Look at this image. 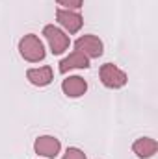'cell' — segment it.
<instances>
[{
	"label": "cell",
	"mask_w": 158,
	"mask_h": 159,
	"mask_svg": "<svg viewBox=\"0 0 158 159\" xmlns=\"http://www.w3.org/2000/svg\"><path fill=\"white\" fill-rule=\"evenodd\" d=\"M56 20L60 22V26H63L69 34H77L80 32L82 24H84V19L82 15L77 11H71V9H58L56 11Z\"/></svg>",
	"instance_id": "cell-6"
},
{
	"label": "cell",
	"mask_w": 158,
	"mask_h": 159,
	"mask_svg": "<svg viewBox=\"0 0 158 159\" xmlns=\"http://www.w3.org/2000/svg\"><path fill=\"white\" fill-rule=\"evenodd\" d=\"M62 91H63L65 96H69V98H80V96H84L86 91H87V81L82 78V76H69V78L63 80Z\"/></svg>",
	"instance_id": "cell-7"
},
{
	"label": "cell",
	"mask_w": 158,
	"mask_h": 159,
	"mask_svg": "<svg viewBox=\"0 0 158 159\" xmlns=\"http://www.w3.org/2000/svg\"><path fill=\"white\" fill-rule=\"evenodd\" d=\"M75 48H77L78 52H82L86 57H89V59L101 57L102 52H104V44H102V41L99 39L97 35H91V34L78 37V39L75 41Z\"/></svg>",
	"instance_id": "cell-4"
},
{
	"label": "cell",
	"mask_w": 158,
	"mask_h": 159,
	"mask_svg": "<svg viewBox=\"0 0 158 159\" xmlns=\"http://www.w3.org/2000/svg\"><path fill=\"white\" fill-rule=\"evenodd\" d=\"M87 67H89V57H86L78 50H75L73 54H69L67 57H63L60 61V72L62 74L69 72L71 69H87Z\"/></svg>",
	"instance_id": "cell-9"
},
{
	"label": "cell",
	"mask_w": 158,
	"mask_h": 159,
	"mask_svg": "<svg viewBox=\"0 0 158 159\" xmlns=\"http://www.w3.org/2000/svg\"><path fill=\"white\" fill-rule=\"evenodd\" d=\"M62 159H87V157L80 148H67Z\"/></svg>",
	"instance_id": "cell-11"
},
{
	"label": "cell",
	"mask_w": 158,
	"mask_h": 159,
	"mask_svg": "<svg viewBox=\"0 0 158 159\" xmlns=\"http://www.w3.org/2000/svg\"><path fill=\"white\" fill-rule=\"evenodd\" d=\"M43 35H45V39L48 41V46H50L52 54H56V56L63 54V52L69 48V44H71L69 35H65V34H63L58 26H54V24H47V26L43 28Z\"/></svg>",
	"instance_id": "cell-3"
},
{
	"label": "cell",
	"mask_w": 158,
	"mask_h": 159,
	"mask_svg": "<svg viewBox=\"0 0 158 159\" xmlns=\"http://www.w3.org/2000/svg\"><path fill=\"white\" fill-rule=\"evenodd\" d=\"M60 6H63L62 9H80L84 0H56Z\"/></svg>",
	"instance_id": "cell-12"
},
{
	"label": "cell",
	"mask_w": 158,
	"mask_h": 159,
	"mask_svg": "<svg viewBox=\"0 0 158 159\" xmlns=\"http://www.w3.org/2000/svg\"><path fill=\"white\" fill-rule=\"evenodd\" d=\"M34 150H36V154H39L43 157L54 159L62 150V143H60V139H56L52 135H41L34 143Z\"/></svg>",
	"instance_id": "cell-5"
},
{
	"label": "cell",
	"mask_w": 158,
	"mask_h": 159,
	"mask_svg": "<svg viewBox=\"0 0 158 159\" xmlns=\"http://www.w3.org/2000/svg\"><path fill=\"white\" fill-rule=\"evenodd\" d=\"M26 78L36 87H47L52 81V67H39V69H28Z\"/></svg>",
	"instance_id": "cell-10"
},
{
	"label": "cell",
	"mask_w": 158,
	"mask_h": 159,
	"mask_svg": "<svg viewBox=\"0 0 158 159\" xmlns=\"http://www.w3.org/2000/svg\"><path fill=\"white\" fill-rule=\"evenodd\" d=\"M19 54L28 63H39L45 59V46L36 34H26L19 41Z\"/></svg>",
	"instance_id": "cell-1"
},
{
	"label": "cell",
	"mask_w": 158,
	"mask_h": 159,
	"mask_svg": "<svg viewBox=\"0 0 158 159\" xmlns=\"http://www.w3.org/2000/svg\"><path fill=\"white\" fill-rule=\"evenodd\" d=\"M156 150H158V143L155 139H151V137H140V139H136L134 144H132V152H134L140 159L153 157V156L156 154Z\"/></svg>",
	"instance_id": "cell-8"
},
{
	"label": "cell",
	"mask_w": 158,
	"mask_h": 159,
	"mask_svg": "<svg viewBox=\"0 0 158 159\" xmlns=\"http://www.w3.org/2000/svg\"><path fill=\"white\" fill-rule=\"evenodd\" d=\"M99 76H101L102 85L108 87V89H121L128 81V76L114 63H104L99 70Z\"/></svg>",
	"instance_id": "cell-2"
}]
</instances>
